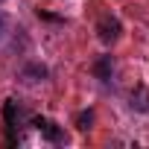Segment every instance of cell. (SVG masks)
<instances>
[{
    "instance_id": "cell-1",
    "label": "cell",
    "mask_w": 149,
    "mask_h": 149,
    "mask_svg": "<svg viewBox=\"0 0 149 149\" xmlns=\"http://www.w3.org/2000/svg\"><path fill=\"white\" fill-rule=\"evenodd\" d=\"M97 32H100V41H102V44H114V41L120 38L123 26H120V21H117L114 15H102L100 24H97Z\"/></svg>"
},
{
    "instance_id": "cell-2",
    "label": "cell",
    "mask_w": 149,
    "mask_h": 149,
    "mask_svg": "<svg viewBox=\"0 0 149 149\" xmlns=\"http://www.w3.org/2000/svg\"><path fill=\"white\" fill-rule=\"evenodd\" d=\"M35 126H38V132H41L50 143H64V132H61L56 123H50V120H41V117H38V120H35Z\"/></svg>"
},
{
    "instance_id": "cell-3",
    "label": "cell",
    "mask_w": 149,
    "mask_h": 149,
    "mask_svg": "<svg viewBox=\"0 0 149 149\" xmlns=\"http://www.w3.org/2000/svg\"><path fill=\"white\" fill-rule=\"evenodd\" d=\"M47 76V67L44 64H26L24 70H21V79L24 82H41Z\"/></svg>"
},
{
    "instance_id": "cell-4",
    "label": "cell",
    "mask_w": 149,
    "mask_h": 149,
    "mask_svg": "<svg viewBox=\"0 0 149 149\" xmlns=\"http://www.w3.org/2000/svg\"><path fill=\"white\" fill-rule=\"evenodd\" d=\"M111 67H114V64H111V56H102V58L94 64V76L102 79V82H108V79H111Z\"/></svg>"
},
{
    "instance_id": "cell-5",
    "label": "cell",
    "mask_w": 149,
    "mask_h": 149,
    "mask_svg": "<svg viewBox=\"0 0 149 149\" xmlns=\"http://www.w3.org/2000/svg\"><path fill=\"white\" fill-rule=\"evenodd\" d=\"M91 123H94V111H91V108H88V111H79V114H76V126H79L82 132H88V129H91Z\"/></svg>"
},
{
    "instance_id": "cell-6",
    "label": "cell",
    "mask_w": 149,
    "mask_h": 149,
    "mask_svg": "<svg viewBox=\"0 0 149 149\" xmlns=\"http://www.w3.org/2000/svg\"><path fill=\"white\" fill-rule=\"evenodd\" d=\"M3 35H6V15L0 12V38H3Z\"/></svg>"
},
{
    "instance_id": "cell-7",
    "label": "cell",
    "mask_w": 149,
    "mask_h": 149,
    "mask_svg": "<svg viewBox=\"0 0 149 149\" xmlns=\"http://www.w3.org/2000/svg\"><path fill=\"white\" fill-rule=\"evenodd\" d=\"M0 3H3V0H0Z\"/></svg>"
}]
</instances>
